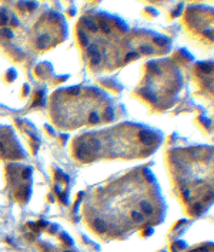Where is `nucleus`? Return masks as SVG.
I'll list each match as a JSON object with an SVG mask.
<instances>
[{
  "instance_id": "nucleus-24",
  "label": "nucleus",
  "mask_w": 214,
  "mask_h": 252,
  "mask_svg": "<svg viewBox=\"0 0 214 252\" xmlns=\"http://www.w3.org/2000/svg\"><path fill=\"white\" fill-rule=\"evenodd\" d=\"M6 153V145L3 143H0V154H5Z\"/></svg>"
},
{
  "instance_id": "nucleus-1",
  "label": "nucleus",
  "mask_w": 214,
  "mask_h": 252,
  "mask_svg": "<svg viewBox=\"0 0 214 252\" xmlns=\"http://www.w3.org/2000/svg\"><path fill=\"white\" fill-rule=\"evenodd\" d=\"M76 154H77L79 160H89L90 158L91 151H90V148H89L86 141H81V143H79L76 145Z\"/></svg>"
},
{
  "instance_id": "nucleus-9",
  "label": "nucleus",
  "mask_w": 214,
  "mask_h": 252,
  "mask_svg": "<svg viewBox=\"0 0 214 252\" xmlns=\"http://www.w3.org/2000/svg\"><path fill=\"white\" fill-rule=\"evenodd\" d=\"M198 68H200L203 73L208 74V73H211V70H213V63H211V61H210V63H200V64H198Z\"/></svg>"
},
{
  "instance_id": "nucleus-13",
  "label": "nucleus",
  "mask_w": 214,
  "mask_h": 252,
  "mask_svg": "<svg viewBox=\"0 0 214 252\" xmlns=\"http://www.w3.org/2000/svg\"><path fill=\"white\" fill-rule=\"evenodd\" d=\"M7 22H9V16H7V13H6L5 10H2V12H0V24H2V26H6Z\"/></svg>"
},
{
  "instance_id": "nucleus-10",
  "label": "nucleus",
  "mask_w": 214,
  "mask_h": 252,
  "mask_svg": "<svg viewBox=\"0 0 214 252\" xmlns=\"http://www.w3.org/2000/svg\"><path fill=\"white\" fill-rule=\"evenodd\" d=\"M131 218H133L134 222H143L144 221V215L141 212H139V211H133L131 212Z\"/></svg>"
},
{
  "instance_id": "nucleus-30",
  "label": "nucleus",
  "mask_w": 214,
  "mask_h": 252,
  "mask_svg": "<svg viewBox=\"0 0 214 252\" xmlns=\"http://www.w3.org/2000/svg\"><path fill=\"white\" fill-rule=\"evenodd\" d=\"M61 201H63L64 204H67V198H66V194H63V195H61Z\"/></svg>"
},
{
  "instance_id": "nucleus-3",
  "label": "nucleus",
  "mask_w": 214,
  "mask_h": 252,
  "mask_svg": "<svg viewBox=\"0 0 214 252\" xmlns=\"http://www.w3.org/2000/svg\"><path fill=\"white\" fill-rule=\"evenodd\" d=\"M50 44V36L49 34H42L37 37V47L39 49H46Z\"/></svg>"
},
{
  "instance_id": "nucleus-12",
  "label": "nucleus",
  "mask_w": 214,
  "mask_h": 252,
  "mask_svg": "<svg viewBox=\"0 0 214 252\" xmlns=\"http://www.w3.org/2000/svg\"><path fill=\"white\" fill-rule=\"evenodd\" d=\"M90 57H91V64H93V66L100 64V61H101V54H100V51L94 53V54H93V56H90Z\"/></svg>"
},
{
  "instance_id": "nucleus-4",
  "label": "nucleus",
  "mask_w": 214,
  "mask_h": 252,
  "mask_svg": "<svg viewBox=\"0 0 214 252\" xmlns=\"http://www.w3.org/2000/svg\"><path fill=\"white\" fill-rule=\"evenodd\" d=\"M81 23H83L90 32H97V30H98V24H97L94 20H91L90 17H84V19L81 20Z\"/></svg>"
},
{
  "instance_id": "nucleus-15",
  "label": "nucleus",
  "mask_w": 214,
  "mask_h": 252,
  "mask_svg": "<svg viewBox=\"0 0 214 252\" xmlns=\"http://www.w3.org/2000/svg\"><path fill=\"white\" fill-rule=\"evenodd\" d=\"M89 121H90L91 124H97V122L100 121L98 114H97V113H91V114H90V117H89Z\"/></svg>"
},
{
  "instance_id": "nucleus-17",
  "label": "nucleus",
  "mask_w": 214,
  "mask_h": 252,
  "mask_svg": "<svg viewBox=\"0 0 214 252\" xmlns=\"http://www.w3.org/2000/svg\"><path fill=\"white\" fill-rule=\"evenodd\" d=\"M98 29H101L104 33H110V26H109V23H106V22H100V27Z\"/></svg>"
},
{
  "instance_id": "nucleus-7",
  "label": "nucleus",
  "mask_w": 214,
  "mask_h": 252,
  "mask_svg": "<svg viewBox=\"0 0 214 252\" xmlns=\"http://www.w3.org/2000/svg\"><path fill=\"white\" fill-rule=\"evenodd\" d=\"M93 225H94L96 231H98V232H104V231L107 229V224H106L103 219H100V218H96Z\"/></svg>"
},
{
  "instance_id": "nucleus-16",
  "label": "nucleus",
  "mask_w": 214,
  "mask_h": 252,
  "mask_svg": "<svg viewBox=\"0 0 214 252\" xmlns=\"http://www.w3.org/2000/svg\"><path fill=\"white\" fill-rule=\"evenodd\" d=\"M87 47H89V49H87V53H89V56H93L94 53H97V51H98V47H97L96 44H89Z\"/></svg>"
},
{
  "instance_id": "nucleus-20",
  "label": "nucleus",
  "mask_w": 214,
  "mask_h": 252,
  "mask_svg": "<svg viewBox=\"0 0 214 252\" xmlns=\"http://www.w3.org/2000/svg\"><path fill=\"white\" fill-rule=\"evenodd\" d=\"M79 36H80V41H81V44H83V46H89V39H87V36H86L84 33H80Z\"/></svg>"
},
{
  "instance_id": "nucleus-22",
  "label": "nucleus",
  "mask_w": 214,
  "mask_h": 252,
  "mask_svg": "<svg viewBox=\"0 0 214 252\" xmlns=\"http://www.w3.org/2000/svg\"><path fill=\"white\" fill-rule=\"evenodd\" d=\"M137 57H139V53H129V54L126 56L127 60H133V59H137Z\"/></svg>"
},
{
  "instance_id": "nucleus-6",
  "label": "nucleus",
  "mask_w": 214,
  "mask_h": 252,
  "mask_svg": "<svg viewBox=\"0 0 214 252\" xmlns=\"http://www.w3.org/2000/svg\"><path fill=\"white\" fill-rule=\"evenodd\" d=\"M140 208L143 211V215H151L153 214V205L149 202V201H141L140 202Z\"/></svg>"
},
{
  "instance_id": "nucleus-29",
  "label": "nucleus",
  "mask_w": 214,
  "mask_h": 252,
  "mask_svg": "<svg viewBox=\"0 0 214 252\" xmlns=\"http://www.w3.org/2000/svg\"><path fill=\"white\" fill-rule=\"evenodd\" d=\"M12 23H13L15 26H17V24H19V20H17L16 17H13V19H12Z\"/></svg>"
},
{
  "instance_id": "nucleus-28",
  "label": "nucleus",
  "mask_w": 214,
  "mask_h": 252,
  "mask_svg": "<svg viewBox=\"0 0 214 252\" xmlns=\"http://www.w3.org/2000/svg\"><path fill=\"white\" fill-rule=\"evenodd\" d=\"M15 76H16V74L13 73V70H9V80H12V78H13Z\"/></svg>"
},
{
  "instance_id": "nucleus-26",
  "label": "nucleus",
  "mask_w": 214,
  "mask_h": 252,
  "mask_svg": "<svg viewBox=\"0 0 214 252\" xmlns=\"http://www.w3.org/2000/svg\"><path fill=\"white\" fill-rule=\"evenodd\" d=\"M193 252H208V249H207L205 246H203V248H198V249H196V251H193Z\"/></svg>"
},
{
  "instance_id": "nucleus-11",
  "label": "nucleus",
  "mask_w": 214,
  "mask_h": 252,
  "mask_svg": "<svg viewBox=\"0 0 214 252\" xmlns=\"http://www.w3.org/2000/svg\"><path fill=\"white\" fill-rule=\"evenodd\" d=\"M154 43H157L159 46H168L170 40L167 37H154Z\"/></svg>"
},
{
  "instance_id": "nucleus-5",
  "label": "nucleus",
  "mask_w": 214,
  "mask_h": 252,
  "mask_svg": "<svg viewBox=\"0 0 214 252\" xmlns=\"http://www.w3.org/2000/svg\"><path fill=\"white\" fill-rule=\"evenodd\" d=\"M87 145H89V148H90L91 153H97L100 150V147H101V144H100V141L97 138H90L87 141Z\"/></svg>"
},
{
  "instance_id": "nucleus-23",
  "label": "nucleus",
  "mask_w": 214,
  "mask_h": 252,
  "mask_svg": "<svg viewBox=\"0 0 214 252\" xmlns=\"http://www.w3.org/2000/svg\"><path fill=\"white\" fill-rule=\"evenodd\" d=\"M183 195H184V198H186L187 201L190 199V191H188V189H184V191H183Z\"/></svg>"
},
{
  "instance_id": "nucleus-21",
  "label": "nucleus",
  "mask_w": 214,
  "mask_h": 252,
  "mask_svg": "<svg viewBox=\"0 0 214 252\" xmlns=\"http://www.w3.org/2000/svg\"><path fill=\"white\" fill-rule=\"evenodd\" d=\"M30 175H32V170L30 168H24L23 172H22V178L27 180V178H30Z\"/></svg>"
},
{
  "instance_id": "nucleus-19",
  "label": "nucleus",
  "mask_w": 214,
  "mask_h": 252,
  "mask_svg": "<svg viewBox=\"0 0 214 252\" xmlns=\"http://www.w3.org/2000/svg\"><path fill=\"white\" fill-rule=\"evenodd\" d=\"M149 67L153 70V73H154V74H159V73H160V67H159V66H157L154 61H151V63L149 64Z\"/></svg>"
},
{
  "instance_id": "nucleus-2",
  "label": "nucleus",
  "mask_w": 214,
  "mask_h": 252,
  "mask_svg": "<svg viewBox=\"0 0 214 252\" xmlns=\"http://www.w3.org/2000/svg\"><path fill=\"white\" fill-rule=\"evenodd\" d=\"M139 138H140V141H141L144 145H151V144H154V141H156L154 134L150 133V131H140Z\"/></svg>"
},
{
  "instance_id": "nucleus-14",
  "label": "nucleus",
  "mask_w": 214,
  "mask_h": 252,
  "mask_svg": "<svg viewBox=\"0 0 214 252\" xmlns=\"http://www.w3.org/2000/svg\"><path fill=\"white\" fill-rule=\"evenodd\" d=\"M0 34L5 36V37H7V39H12V37H13V32L9 30V29H6V27H3L2 30H0Z\"/></svg>"
},
{
  "instance_id": "nucleus-27",
  "label": "nucleus",
  "mask_w": 214,
  "mask_h": 252,
  "mask_svg": "<svg viewBox=\"0 0 214 252\" xmlns=\"http://www.w3.org/2000/svg\"><path fill=\"white\" fill-rule=\"evenodd\" d=\"M204 34H205V36H208V37H213V30H205V32H204Z\"/></svg>"
},
{
  "instance_id": "nucleus-25",
  "label": "nucleus",
  "mask_w": 214,
  "mask_h": 252,
  "mask_svg": "<svg viewBox=\"0 0 214 252\" xmlns=\"http://www.w3.org/2000/svg\"><path fill=\"white\" fill-rule=\"evenodd\" d=\"M69 91H70V93H73V94L76 95V94H79V93H80V88H79V87H76V88H70Z\"/></svg>"
},
{
  "instance_id": "nucleus-18",
  "label": "nucleus",
  "mask_w": 214,
  "mask_h": 252,
  "mask_svg": "<svg viewBox=\"0 0 214 252\" xmlns=\"http://www.w3.org/2000/svg\"><path fill=\"white\" fill-rule=\"evenodd\" d=\"M140 51H141L143 54H151V53H153V49H151L150 46H141V47H140Z\"/></svg>"
},
{
  "instance_id": "nucleus-8",
  "label": "nucleus",
  "mask_w": 214,
  "mask_h": 252,
  "mask_svg": "<svg viewBox=\"0 0 214 252\" xmlns=\"http://www.w3.org/2000/svg\"><path fill=\"white\" fill-rule=\"evenodd\" d=\"M141 94H143L147 100H150V101H153V103H156V101H157L156 94H154L151 90H149V88H143V90H141Z\"/></svg>"
}]
</instances>
